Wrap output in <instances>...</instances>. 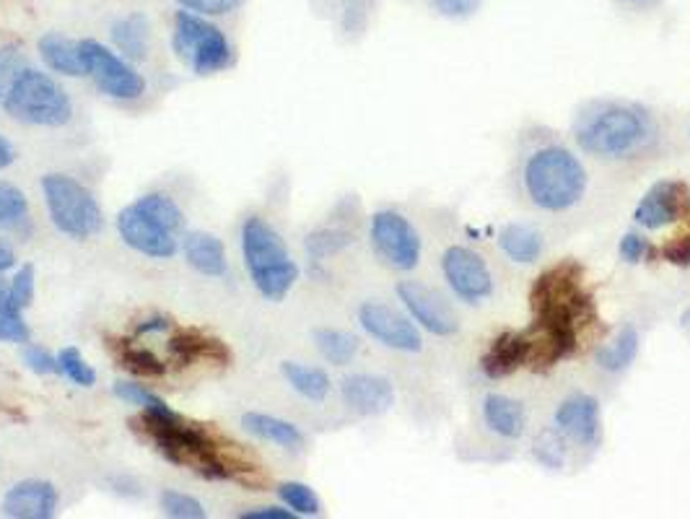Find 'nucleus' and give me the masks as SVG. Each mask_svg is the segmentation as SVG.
Listing matches in <instances>:
<instances>
[{"label":"nucleus","mask_w":690,"mask_h":519,"mask_svg":"<svg viewBox=\"0 0 690 519\" xmlns=\"http://www.w3.org/2000/svg\"><path fill=\"white\" fill-rule=\"evenodd\" d=\"M133 432L140 439L154 444L169 463L179 467H190L202 478L211 480H239V484L258 486L260 478L254 476V467L239 463L234 457H223L219 442L206 428L190 424L177 413H140L130 421Z\"/></svg>","instance_id":"f257e3e1"},{"label":"nucleus","mask_w":690,"mask_h":519,"mask_svg":"<svg viewBox=\"0 0 690 519\" xmlns=\"http://www.w3.org/2000/svg\"><path fill=\"white\" fill-rule=\"evenodd\" d=\"M657 136V123L649 109L626 99L592 102L574 125L576 146L607 161H626L649 151Z\"/></svg>","instance_id":"f03ea898"},{"label":"nucleus","mask_w":690,"mask_h":519,"mask_svg":"<svg viewBox=\"0 0 690 519\" xmlns=\"http://www.w3.org/2000/svg\"><path fill=\"white\" fill-rule=\"evenodd\" d=\"M522 190L540 211L564 213L572 211L587 195V167L566 146L547 144L532 151L522 165Z\"/></svg>","instance_id":"7ed1b4c3"},{"label":"nucleus","mask_w":690,"mask_h":519,"mask_svg":"<svg viewBox=\"0 0 690 519\" xmlns=\"http://www.w3.org/2000/svg\"><path fill=\"white\" fill-rule=\"evenodd\" d=\"M182 229V208L164 192H148L123 208L117 216V232L127 247L154 260H171L177 255Z\"/></svg>","instance_id":"20e7f679"},{"label":"nucleus","mask_w":690,"mask_h":519,"mask_svg":"<svg viewBox=\"0 0 690 519\" xmlns=\"http://www.w3.org/2000/svg\"><path fill=\"white\" fill-rule=\"evenodd\" d=\"M244 265L258 292L268 301H283L299 280V265L291 260L286 242L268 221L252 216L242 226Z\"/></svg>","instance_id":"39448f33"},{"label":"nucleus","mask_w":690,"mask_h":519,"mask_svg":"<svg viewBox=\"0 0 690 519\" xmlns=\"http://www.w3.org/2000/svg\"><path fill=\"white\" fill-rule=\"evenodd\" d=\"M3 107L13 120L40 125V128H63L73 117L71 96L63 92V86L48 73L29 68V65L11 84Z\"/></svg>","instance_id":"423d86ee"},{"label":"nucleus","mask_w":690,"mask_h":519,"mask_svg":"<svg viewBox=\"0 0 690 519\" xmlns=\"http://www.w3.org/2000/svg\"><path fill=\"white\" fill-rule=\"evenodd\" d=\"M42 192L58 232L71 240H92L104 229L102 208L86 184L67 174H48L42 180Z\"/></svg>","instance_id":"0eeeda50"},{"label":"nucleus","mask_w":690,"mask_h":519,"mask_svg":"<svg viewBox=\"0 0 690 519\" xmlns=\"http://www.w3.org/2000/svg\"><path fill=\"white\" fill-rule=\"evenodd\" d=\"M175 44L177 57L190 65L198 76H213L231 65V44L219 27L211 24L192 11H177L175 17Z\"/></svg>","instance_id":"6e6552de"},{"label":"nucleus","mask_w":690,"mask_h":519,"mask_svg":"<svg viewBox=\"0 0 690 519\" xmlns=\"http://www.w3.org/2000/svg\"><path fill=\"white\" fill-rule=\"evenodd\" d=\"M369 236L374 252L395 271L418 268L424 255V240L418 229L397 211H377L372 216Z\"/></svg>","instance_id":"1a4fd4ad"},{"label":"nucleus","mask_w":690,"mask_h":519,"mask_svg":"<svg viewBox=\"0 0 690 519\" xmlns=\"http://www.w3.org/2000/svg\"><path fill=\"white\" fill-rule=\"evenodd\" d=\"M81 55L86 63V76L94 78L96 88L112 99L133 102L146 92V81L125 57L104 47L96 40H81Z\"/></svg>","instance_id":"9d476101"},{"label":"nucleus","mask_w":690,"mask_h":519,"mask_svg":"<svg viewBox=\"0 0 690 519\" xmlns=\"http://www.w3.org/2000/svg\"><path fill=\"white\" fill-rule=\"evenodd\" d=\"M441 273L447 286L464 304H480L493 294V273L483 255L462 244H452L441 255Z\"/></svg>","instance_id":"9b49d317"},{"label":"nucleus","mask_w":690,"mask_h":519,"mask_svg":"<svg viewBox=\"0 0 690 519\" xmlns=\"http://www.w3.org/2000/svg\"><path fill=\"white\" fill-rule=\"evenodd\" d=\"M395 292L402 307L408 309L410 320L421 330L437 338H449L460 332V320H457L452 304L437 288L418 284V280H402V284H397Z\"/></svg>","instance_id":"f8f14e48"},{"label":"nucleus","mask_w":690,"mask_h":519,"mask_svg":"<svg viewBox=\"0 0 690 519\" xmlns=\"http://www.w3.org/2000/svg\"><path fill=\"white\" fill-rule=\"evenodd\" d=\"M686 219H690V188L680 180L655 182L634 208L636 226L647 232H659Z\"/></svg>","instance_id":"ddd939ff"},{"label":"nucleus","mask_w":690,"mask_h":519,"mask_svg":"<svg viewBox=\"0 0 690 519\" xmlns=\"http://www.w3.org/2000/svg\"><path fill=\"white\" fill-rule=\"evenodd\" d=\"M358 322H362L366 336H372L385 348H393V351L418 353L424 348L418 325L381 301H364L358 307Z\"/></svg>","instance_id":"4468645a"},{"label":"nucleus","mask_w":690,"mask_h":519,"mask_svg":"<svg viewBox=\"0 0 690 519\" xmlns=\"http://www.w3.org/2000/svg\"><path fill=\"white\" fill-rule=\"evenodd\" d=\"M556 428L566 439L582 447H597L603 439V419H599V403L592 395H568L556 407Z\"/></svg>","instance_id":"2eb2a0df"},{"label":"nucleus","mask_w":690,"mask_h":519,"mask_svg":"<svg viewBox=\"0 0 690 519\" xmlns=\"http://www.w3.org/2000/svg\"><path fill=\"white\" fill-rule=\"evenodd\" d=\"M58 501V488L50 480L27 478L9 488L3 504H0V511L11 519H50L55 517Z\"/></svg>","instance_id":"dca6fc26"},{"label":"nucleus","mask_w":690,"mask_h":519,"mask_svg":"<svg viewBox=\"0 0 690 519\" xmlns=\"http://www.w3.org/2000/svg\"><path fill=\"white\" fill-rule=\"evenodd\" d=\"M341 395L351 411L362 415H381L395 403L393 382L377 374H351L341 384Z\"/></svg>","instance_id":"f3484780"},{"label":"nucleus","mask_w":690,"mask_h":519,"mask_svg":"<svg viewBox=\"0 0 690 519\" xmlns=\"http://www.w3.org/2000/svg\"><path fill=\"white\" fill-rule=\"evenodd\" d=\"M532 356V340L527 332H516V330H506L493 340L489 346V351L483 353L480 359V369H483L485 377L491 380H501V377L514 374L516 369L530 363Z\"/></svg>","instance_id":"a211bd4d"},{"label":"nucleus","mask_w":690,"mask_h":519,"mask_svg":"<svg viewBox=\"0 0 690 519\" xmlns=\"http://www.w3.org/2000/svg\"><path fill=\"white\" fill-rule=\"evenodd\" d=\"M169 351L179 363H216V367H229L231 351L223 340L208 336V332L185 328L169 338Z\"/></svg>","instance_id":"6ab92c4d"},{"label":"nucleus","mask_w":690,"mask_h":519,"mask_svg":"<svg viewBox=\"0 0 690 519\" xmlns=\"http://www.w3.org/2000/svg\"><path fill=\"white\" fill-rule=\"evenodd\" d=\"M480 411H483L485 428H489L491 434H496L499 439L514 442L520 439L524 428H527V411H524L520 400L509 395H499V392L485 395Z\"/></svg>","instance_id":"aec40b11"},{"label":"nucleus","mask_w":690,"mask_h":519,"mask_svg":"<svg viewBox=\"0 0 690 519\" xmlns=\"http://www.w3.org/2000/svg\"><path fill=\"white\" fill-rule=\"evenodd\" d=\"M182 240H185L182 242L185 260L192 271H198L200 276L208 278L227 276L229 271L227 250H223V242L219 236L206 232H187Z\"/></svg>","instance_id":"412c9836"},{"label":"nucleus","mask_w":690,"mask_h":519,"mask_svg":"<svg viewBox=\"0 0 690 519\" xmlns=\"http://www.w3.org/2000/svg\"><path fill=\"white\" fill-rule=\"evenodd\" d=\"M242 426L247 434L258 436L262 442L275 444V447L299 452L304 447V434L302 428L291 424V421H283L279 415H268V413H244L242 415Z\"/></svg>","instance_id":"4be33fe9"},{"label":"nucleus","mask_w":690,"mask_h":519,"mask_svg":"<svg viewBox=\"0 0 690 519\" xmlns=\"http://www.w3.org/2000/svg\"><path fill=\"white\" fill-rule=\"evenodd\" d=\"M40 55L48 63L50 71L63 73V76H86V63L81 55V42L71 36L48 32L40 40Z\"/></svg>","instance_id":"5701e85b"},{"label":"nucleus","mask_w":690,"mask_h":519,"mask_svg":"<svg viewBox=\"0 0 690 519\" xmlns=\"http://www.w3.org/2000/svg\"><path fill=\"white\" fill-rule=\"evenodd\" d=\"M641 348V336L636 325H624L607 343L595 353V363L607 374H624L631 369Z\"/></svg>","instance_id":"b1692460"},{"label":"nucleus","mask_w":690,"mask_h":519,"mask_svg":"<svg viewBox=\"0 0 690 519\" xmlns=\"http://www.w3.org/2000/svg\"><path fill=\"white\" fill-rule=\"evenodd\" d=\"M499 250L512 260V263H535L543 255L545 240L535 226L527 224H506L499 234Z\"/></svg>","instance_id":"393cba45"},{"label":"nucleus","mask_w":690,"mask_h":519,"mask_svg":"<svg viewBox=\"0 0 690 519\" xmlns=\"http://www.w3.org/2000/svg\"><path fill=\"white\" fill-rule=\"evenodd\" d=\"M112 40L117 50L130 61H144L148 55V42H151V27L144 13H127L112 27Z\"/></svg>","instance_id":"a878e982"},{"label":"nucleus","mask_w":690,"mask_h":519,"mask_svg":"<svg viewBox=\"0 0 690 519\" xmlns=\"http://www.w3.org/2000/svg\"><path fill=\"white\" fill-rule=\"evenodd\" d=\"M281 374L286 377L291 390L299 392V395L306 400H312V403H322V400H327L330 388H333L325 369L306 367V363H299V361H283Z\"/></svg>","instance_id":"bb28decb"},{"label":"nucleus","mask_w":690,"mask_h":519,"mask_svg":"<svg viewBox=\"0 0 690 519\" xmlns=\"http://www.w3.org/2000/svg\"><path fill=\"white\" fill-rule=\"evenodd\" d=\"M312 338L317 351L322 353V359L335 363V367H348L358 356V348H362V340L354 332L335 328H317L312 332Z\"/></svg>","instance_id":"cd10ccee"},{"label":"nucleus","mask_w":690,"mask_h":519,"mask_svg":"<svg viewBox=\"0 0 690 519\" xmlns=\"http://www.w3.org/2000/svg\"><path fill=\"white\" fill-rule=\"evenodd\" d=\"M119 367L138 377H164L167 374V363H164L154 351L144 346H135L133 340H115L109 346Z\"/></svg>","instance_id":"c85d7f7f"},{"label":"nucleus","mask_w":690,"mask_h":519,"mask_svg":"<svg viewBox=\"0 0 690 519\" xmlns=\"http://www.w3.org/2000/svg\"><path fill=\"white\" fill-rule=\"evenodd\" d=\"M29 219V200L17 184L0 180V229H19Z\"/></svg>","instance_id":"c756f323"},{"label":"nucleus","mask_w":690,"mask_h":519,"mask_svg":"<svg viewBox=\"0 0 690 519\" xmlns=\"http://www.w3.org/2000/svg\"><path fill=\"white\" fill-rule=\"evenodd\" d=\"M34 292H36V273H34V265L27 263V265H21V268L17 271V276H13L11 288L6 292L3 309L24 315V311L32 307Z\"/></svg>","instance_id":"7c9ffc66"},{"label":"nucleus","mask_w":690,"mask_h":519,"mask_svg":"<svg viewBox=\"0 0 690 519\" xmlns=\"http://www.w3.org/2000/svg\"><path fill=\"white\" fill-rule=\"evenodd\" d=\"M112 392H115L117 400H123V403H127V405L140 407V411H146V413H161V415L175 413L167 403H164V398H159V395H156V392H151V390L144 388V384H138V382H123V380H119V382H115V388H112Z\"/></svg>","instance_id":"2f4dec72"},{"label":"nucleus","mask_w":690,"mask_h":519,"mask_svg":"<svg viewBox=\"0 0 690 519\" xmlns=\"http://www.w3.org/2000/svg\"><path fill=\"white\" fill-rule=\"evenodd\" d=\"M58 367L60 372H63L73 384H79V388H94L96 384L94 367L84 359V353H81L76 346L60 348Z\"/></svg>","instance_id":"473e14b6"},{"label":"nucleus","mask_w":690,"mask_h":519,"mask_svg":"<svg viewBox=\"0 0 690 519\" xmlns=\"http://www.w3.org/2000/svg\"><path fill=\"white\" fill-rule=\"evenodd\" d=\"M532 455L540 465L551 467V470H558L566 463V436L558 432V428H547V432H540L535 444H532Z\"/></svg>","instance_id":"72a5a7b5"},{"label":"nucleus","mask_w":690,"mask_h":519,"mask_svg":"<svg viewBox=\"0 0 690 519\" xmlns=\"http://www.w3.org/2000/svg\"><path fill=\"white\" fill-rule=\"evenodd\" d=\"M281 501L286 504L291 511H296L299 517H314L322 511L320 496L312 491L306 484H299V480H289V484L279 486Z\"/></svg>","instance_id":"f704fd0d"},{"label":"nucleus","mask_w":690,"mask_h":519,"mask_svg":"<svg viewBox=\"0 0 690 519\" xmlns=\"http://www.w3.org/2000/svg\"><path fill=\"white\" fill-rule=\"evenodd\" d=\"M161 509L167 517H175V519H206L208 511L202 504L195 499V496H187L182 491H164L161 494Z\"/></svg>","instance_id":"c9c22d12"},{"label":"nucleus","mask_w":690,"mask_h":519,"mask_svg":"<svg viewBox=\"0 0 690 519\" xmlns=\"http://www.w3.org/2000/svg\"><path fill=\"white\" fill-rule=\"evenodd\" d=\"M354 242V236L348 232H337V229H322V232H314L312 236H306V250L312 252L314 257H327L335 255L348 247Z\"/></svg>","instance_id":"e433bc0d"},{"label":"nucleus","mask_w":690,"mask_h":519,"mask_svg":"<svg viewBox=\"0 0 690 519\" xmlns=\"http://www.w3.org/2000/svg\"><path fill=\"white\" fill-rule=\"evenodd\" d=\"M24 68H27V61L19 47H13V44H9V47H0V102L6 99L11 84L17 81V76Z\"/></svg>","instance_id":"4c0bfd02"},{"label":"nucleus","mask_w":690,"mask_h":519,"mask_svg":"<svg viewBox=\"0 0 690 519\" xmlns=\"http://www.w3.org/2000/svg\"><path fill=\"white\" fill-rule=\"evenodd\" d=\"M0 340L3 343H29L32 340V330L24 322V315L0 307Z\"/></svg>","instance_id":"58836bf2"},{"label":"nucleus","mask_w":690,"mask_h":519,"mask_svg":"<svg viewBox=\"0 0 690 519\" xmlns=\"http://www.w3.org/2000/svg\"><path fill=\"white\" fill-rule=\"evenodd\" d=\"M24 363H27L29 372H34L40 377L60 372L58 356H52L48 348H40V346H27L24 348Z\"/></svg>","instance_id":"ea45409f"},{"label":"nucleus","mask_w":690,"mask_h":519,"mask_svg":"<svg viewBox=\"0 0 690 519\" xmlns=\"http://www.w3.org/2000/svg\"><path fill=\"white\" fill-rule=\"evenodd\" d=\"M185 11L200 13V17H223V13H231L244 0H177Z\"/></svg>","instance_id":"a19ab883"},{"label":"nucleus","mask_w":690,"mask_h":519,"mask_svg":"<svg viewBox=\"0 0 690 519\" xmlns=\"http://www.w3.org/2000/svg\"><path fill=\"white\" fill-rule=\"evenodd\" d=\"M618 255H620V260H624V263L636 265V263H641V260L647 255H651V247H649V242L644 240V234L628 232V234H624V240H620V244H618Z\"/></svg>","instance_id":"79ce46f5"},{"label":"nucleus","mask_w":690,"mask_h":519,"mask_svg":"<svg viewBox=\"0 0 690 519\" xmlns=\"http://www.w3.org/2000/svg\"><path fill=\"white\" fill-rule=\"evenodd\" d=\"M483 0H431V6L447 19H468L480 9Z\"/></svg>","instance_id":"37998d69"},{"label":"nucleus","mask_w":690,"mask_h":519,"mask_svg":"<svg viewBox=\"0 0 690 519\" xmlns=\"http://www.w3.org/2000/svg\"><path fill=\"white\" fill-rule=\"evenodd\" d=\"M662 260L672 265H680V268H688L690 265V234H682L678 240L667 242L662 247Z\"/></svg>","instance_id":"c03bdc74"},{"label":"nucleus","mask_w":690,"mask_h":519,"mask_svg":"<svg viewBox=\"0 0 690 519\" xmlns=\"http://www.w3.org/2000/svg\"><path fill=\"white\" fill-rule=\"evenodd\" d=\"M242 519H294L299 517L296 511H291L289 507H260V509H250V511H242L239 515Z\"/></svg>","instance_id":"a18cd8bd"},{"label":"nucleus","mask_w":690,"mask_h":519,"mask_svg":"<svg viewBox=\"0 0 690 519\" xmlns=\"http://www.w3.org/2000/svg\"><path fill=\"white\" fill-rule=\"evenodd\" d=\"M13 265H17V252H13V247L6 240H0V273L11 271Z\"/></svg>","instance_id":"49530a36"},{"label":"nucleus","mask_w":690,"mask_h":519,"mask_svg":"<svg viewBox=\"0 0 690 519\" xmlns=\"http://www.w3.org/2000/svg\"><path fill=\"white\" fill-rule=\"evenodd\" d=\"M17 161V148L11 146L9 138L0 136V169H9Z\"/></svg>","instance_id":"de8ad7c7"},{"label":"nucleus","mask_w":690,"mask_h":519,"mask_svg":"<svg viewBox=\"0 0 690 519\" xmlns=\"http://www.w3.org/2000/svg\"><path fill=\"white\" fill-rule=\"evenodd\" d=\"M169 328V320L167 317H151V320H146V322H140L138 325V336H146V332H164Z\"/></svg>","instance_id":"09e8293b"},{"label":"nucleus","mask_w":690,"mask_h":519,"mask_svg":"<svg viewBox=\"0 0 690 519\" xmlns=\"http://www.w3.org/2000/svg\"><path fill=\"white\" fill-rule=\"evenodd\" d=\"M680 325H682V330H686V336L690 338V307L682 311V317H680Z\"/></svg>","instance_id":"8fccbe9b"},{"label":"nucleus","mask_w":690,"mask_h":519,"mask_svg":"<svg viewBox=\"0 0 690 519\" xmlns=\"http://www.w3.org/2000/svg\"><path fill=\"white\" fill-rule=\"evenodd\" d=\"M3 301H6V292H3V288H0V307H3Z\"/></svg>","instance_id":"3c124183"}]
</instances>
